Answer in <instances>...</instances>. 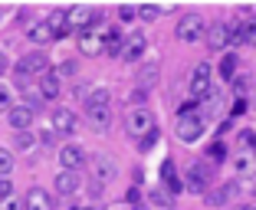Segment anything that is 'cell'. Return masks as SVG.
Masks as SVG:
<instances>
[{"mask_svg":"<svg viewBox=\"0 0 256 210\" xmlns=\"http://www.w3.org/2000/svg\"><path fill=\"white\" fill-rule=\"evenodd\" d=\"M161 14H164V7H158V4H142V7H138V16H142L144 23H154Z\"/></svg>","mask_w":256,"mask_h":210,"instance_id":"cell-27","label":"cell"},{"mask_svg":"<svg viewBox=\"0 0 256 210\" xmlns=\"http://www.w3.org/2000/svg\"><path fill=\"white\" fill-rule=\"evenodd\" d=\"M138 82H142L144 89L158 82V62H144V66L138 69Z\"/></svg>","mask_w":256,"mask_h":210,"instance_id":"cell-25","label":"cell"},{"mask_svg":"<svg viewBox=\"0 0 256 210\" xmlns=\"http://www.w3.org/2000/svg\"><path fill=\"white\" fill-rule=\"evenodd\" d=\"M204 40H207V50H214V52L226 50L230 46V23H207Z\"/></svg>","mask_w":256,"mask_h":210,"instance_id":"cell-11","label":"cell"},{"mask_svg":"<svg viewBox=\"0 0 256 210\" xmlns=\"http://www.w3.org/2000/svg\"><path fill=\"white\" fill-rule=\"evenodd\" d=\"M60 164H62V171H79V168L86 164V151L79 148V144H62L60 148Z\"/></svg>","mask_w":256,"mask_h":210,"instance_id":"cell-15","label":"cell"},{"mask_svg":"<svg viewBox=\"0 0 256 210\" xmlns=\"http://www.w3.org/2000/svg\"><path fill=\"white\" fill-rule=\"evenodd\" d=\"M207 154H210L214 158V161H217V164H220V161H226V144H210V151H207Z\"/></svg>","mask_w":256,"mask_h":210,"instance_id":"cell-34","label":"cell"},{"mask_svg":"<svg viewBox=\"0 0 256 210\" xmlns=\"http://www.w3.org/2000/svg\"><path fill=\"white\" fill-rule=\"evenodd\" d=\"M89 174H92V184H96V188H106V184L115 180L118 168H115V161L108 154H92L89 158Z\"/></svg>","mask_w":256,"mask_h":210,"instance_id":"cell-6","label":"cell"},{"mask_svg":"<svg viewBox=\"0 0 256 210\" xmlns=\"http://www.w3.org/2000/svg\"><path fill=\"white\" fill-rule=\"evenodd\" d=\"M220 108H224V96H220L217 89H214L210 96H204V98H200V112H207V115H217Z\"/></svg>","mask_w":256,"mask_h":210,"instance_id":"cell-24","label":"cell"},{"mask_svg":"<svg viewBox=\"0 0 256 210\" xmlns=\"http://www.w3.org/2000/svg\"><path fill=\"white\" fill-rule=\"evenodd\" d=\"M122 46H125V40L112 30V36H108V43H106V52H108V56H122Z\"/></svg>","mask_w":256,"mask_h":210,"instance_id":"cell-30","label":"cell"},{"mask_svg":"<svg viewBox=\"0 0 256 210\" xmlns=\"http://www.w3.org/2000/svg\"><path fill=\"white\" fill-rule=\"evenodd\" d=\"M33 86H36V96L40 102H53L56 96H60V76L50 69L46 76H40V79H33Z\"/></svg>","mask_w":256,"mask_h":210,"instance_id":"cell-13","label":"cell"},{"mask_svg":"<svg viewBox=\"0 0 256 210\" xmlns=\"http://www.w3.org/2000/svg\"><path fill=\"white\" fill-rule=\"evenodd\" d=\"M184 184H188L190 194H207V190H210V171H207L204 164H190L188 180H184Z\"/></svg>","mask_w":256,"mask_h":210,"instance_id":"cell-12","label":"cell"},{"mask_svg":"<svg viewBox=\"0 0 256 210\" xmlns=\"http://www.w3.org/2000/svg\"><path fill=\"white\" fill-rule=\"evenodd\" d=\"M14 197V184H10V178H0V200H10Z\"/></svg>","mask_w":256,"mask_h":210,"instance_id":"cell-35","label":"cell"},{"mask_svg":"<svg viewBox=\"0 0 256 210\" xmlns=\"http://www.w3.org/2000/svg\"><path fill=\"white\" fill-rule=\"evenodd\" d=\"M76 210H96V207H76Z\"/></svg>","mask_w":256,"mask_h":210,"instance_id":"cell-42","label":"cell"},{"mask_svg":"<svg viewBox=\"0 0 256 210\" xmlns=\"http://www.w3.org/2000/svg\"><path fill=\"white\" fill-rule=\"evenodd\" d=\"M135 16H138V7H128V4H122V7H118V20L122 23H132Z\"/></svg>","mask_w":256,"mask_h":210,"instance_id":"cell-33","label":"cell"},{"mask_svg":"<svg viewBox=\"0 0 256 210\" xmlns=\"http://www.w3.org/2000/svg\"><path fill=\"white\" fill-rule=\"evenodd\" d=\"M53 132L56 135H76V115L69 108H56L53 112Z\"/></svg>","mask_w":256,"mask_h":210,"instance_id":"cell-18","label":"cell"},{"mask_svg":"<svg viewBox=\"0 0 256 210\" xmlns=\"http://www.w3.org/2000/svg\"><path fill=\"white\" fill-rule=\"evenodd\" d=\"M234 174L240 180H253L256 178V158L253 154H236L234 158Z\"/></svg>","mask_w":256,"mask_h":210,"instance_id":"cell-20","label":"cell"},{"mask_svg":"<svg viewBox=\"0 0 256 210\" xmlns=\"http://www.w3.org/2000/svg\"><path fill=\"white\" fill-rule=\"evenodd\" d=\"M204 132H207V122H204V115H188V118H178V138H181L184 144L200 142Z\"/></svg>","mask_w":256,"mask_h":210,"instance_id":"cell-8","label":"cell"},{"mask_svg":"<svg viewBox=\"0 0 256 210\" xmlns=\"http://www.w3.org/2000/svg\"><path fill=\"white\" fill-rule=\"evenodd\" d=\"M112 105V92L102 89V86H96V89L86 96V108H108Z\"/></svg>","mask_w":256,"mask_h":210,"instance_id":"cell-23","label":"cell"},{"mask_svg":"<svg viewBox=\"0 0 256 210\" xmlns=\"http://www.w3.org/2000/svg\"><path fill=\"white\" fill-rule=\"evenodd\" d=\"M144 50H148L144 33H132V36L125 40V46H122V60H125V62H138L144 56Z\"/></svg>","mask_w":256,"mask_h":210,"instance_id":"cell-14","label":"cell"},{"mask_svg":"<svg viewBox=\"0 0 256 210\" xmlns=\"http://www.w3.org/2000/svg\"><path fill=\"white\" fill-rule=\"evenodd\" d=\"M188 92L194 98H204V96H210V92H214V69H210V62H197V66H194L190 82H188Z\"/></svg>","mask_w":256,"mask_h":210,"instance_id":"cell-7","label":"cell"},{"mask_svg":"<svg viewBox=\"0 0 256 210\" xmlns=\"http://www.w3.org/2000/svg\"><path fill=\"white\" fill-rule=\"evenodd\" d=\"M243 112H246V102L240 98V102H234V115H243Z\"/></svg>","mask_w":256,"mask_h":210,"instance_id":"cell-40","label":"cell"},{"mask_svg":"<svg viewBox=\"0 0 256 210\" xmlns=\"http://www.w3.org/2000/svg\"><path fill=\"white\" fill-rule=\"evenodd\" d=\"M0 210H20V204L10 197V200H0Z\"/></svg>","mask_w":256,"mask_h":210,"instance_id":"cell-38","label":"cell"},{"mask_svg":"<svg viewBox=\"0 0 256 210\" xmlns=\"http://www.w3.org/2000/svg\"><path fill=\"white\" fill-rule=\"evenodd\" d=\"M108 36H112V30H108L102 20L92 23L89 30L79 33V52H86V56H102V52H106Z\"/></svg>","mask_w":256,"mask_h":210,"instance_id":"cell-2","label":"cell"},{"mask_svg":"<svg viewBox=\"0 0 256 210\" xmlns=\"http://www.w3.org/2000/svg\"><path fill=\"white\" fill-rule=\"evenodd\" d=\"M14 105H16V98H14V89L0 82V112H10Z\"/></svg>","mask_w":256,"mask_h":210,"instance_id":"cell-28","label":"cell"},{"mask_svg":"<svg viewBox=\"0 0 256 210\" xmlns=\"http://www.w3.org/2000/svg\"><path fill=\"white\" fill-rule=\"evenodd\" d=\"M243 43H250V46H256V20H250V23H243Z\"/></svg>","mask_w":256,"mask_h":210,"instance_id":"cell-32","label":"cell"},{"mask_svg":"<svg viewBox=\"0 0 256 210\" xmlns=\"http://www.w3.org/2000/svg\"><path fill=\"white\" fill-rule=\"evenodd\" d=\"M62 16H66V30H69V33H72V30L82 33V30H89L92 23L106 20L98 7H72V10H62Z\"/></svg>","mask_w":256,"mask_h":210,"instance_id":"cell-5","label":"cell"},{"mask_svg":"<svg viewBox=\"0 0 256 210\" xmlns=\"http://www.w3.org/2000/svg\"><path fill=\"white\" fill-rule=\"evenodd\" d=\"M125 128H128V135L144 138V135H151V132L158 128V122H154V112H151V108L138 105V108H132V112H128V118H125Z\"/></svg>","mask_w":256,"mask_h":210,"instance_id":"cell-4","label":"cell"},{"mask_svg":"<svg viewBox=\"0 0 256 210\" xmlns=\"http://www.w3.org/2000/svg\"><path fill=\"white\" fill-rule=\"evenodd\" d=\"M204 33H207V20H204L200 14H184L181 20H178V26H174V36L181 40V43H197V40H204Z\"/></svg>","mask_w":256,"mask_h":210,"instance_id":"cell-3","label":"cell"},{"mask_svg":"<svg viewBox=\"0 0 256 210\" xmlns=\"http://www.w3.org/2000/svg\"><path fill=\"white\" fill-rule=\"evenodd\" d=\"M53 190L60 197H72L82 190V178H79V171H60L53 178Z\"/></svg>","mask_w":256,"mask_h":210,"instance_id":"cell-10","label":"cell"},{"mask_svg":"<svg viewBox=\"0 0 256 210\" xmlns=\"http://www.w3.org/2000/svg\"><path fill=\"white\" fill-rule=\"evenodd\" d=\"M26 40H30V43H36V46L53 43V40H56V33H53V23H50V20H36L33 26H26Z\"/></svg>","mask_w":256,"mask_h":210,"instance_id":"cell-16","label":"cell"},{"mask_svg":"<svg viewBox=\"0 0 256 210\" xmlns=\"http://www.w3.org/2000/svg\"><path fill=\"white\" fill-rule=\"evenodd\" d=\"M76 72H79V69H76V60H66V62H60V69H56V76H60V79H72Z\"/></svg>","mask_w":256,"mask_h":210,"instance_id":"cell-31","label":"cell"},{"mask_svg":"<svg viewBox=\"0 0 256 210\" xmlns=\"http://www.w3.org/2000/svg\"><path fill=\"white\" fill-rule=\"evenodd\" d=\"M236 190H240V188H236L234 180H230V184H224V188H217V190H207L204 197H207V204H210V207H224V204L234 200Z\"/></svg>","mask_w":256,"mask_h":210,"instance_id":"cell-21","label":"cell"},{"mask_svg":"<svg viewBox=\"0 0 256 210\" xmlns=\"http://www.w3.org/2000/svg\"><path fill=\"white\" fill-rule=\"evenodd\" d=\"M236 210H256V204H243V207H236Z\"/></svg>","mask_w":256,"mask_h":210,"instance_id":"cell-41","label":"cell"},{"mask_svg":"<svg viewBox=\"0 0 256 210\" xmlns=\"http://www.w3.org/2000/svg\"><path fill=\"white\" fill-rule=\"evenodd\" d=\"M151 200H154V204H161V207H171V197H168L164 190H154V194H151Z\"/></svg>","mask_w":256,"mask_h":210,"instance_id":"cell-37","label":"cell"},{"mask_svg":"<svg viewBox=\"0 0 256 210\" xmlns=\"http://www.w3.org/2000/svg\"><path fill=\"white\" fill-rule=\"evenodd\" d=\"M240 144H243V148H256V135L250 132V128H243V132H240Z\"/></svg>","mask_w":256,"mask_h":210,"instance_id":"cell-36","label":"cell"},{"mask_svg":"<svg viewBox=\"0 0 256 210\" xmlns=\"http://www.w3.org/2000/svg\"><path fill=\"white\" fill-rule=\"evenodd\" d=\"M161 184H164V188L171 190V194H181V190H184V180L178 178V168H174L171 158H168L164 164H161Z\"/></svg>","mask_w":256,"mask_h":210,"instance_id":"cell-19","label":"cell"},{"mask_svg":"<svg viewBox=\"0 0 256 210\" xmlns=\"http://www.w3.org/2000/svg\"><path fill=\"white\" fill-rule=\"evenodd\" d=\"M234 72H236V52H224V62H220V79L234 82Z\"/></svg>","mask_w":256,"mask_h":210,"instance_id":"cell-26","label":"cell"},{"mask_svg":"<svg viewBox=\"0 0 256 210\" xmlns=\"http://www.w3.org/2000/svg\"><path fill=\"white\" fill-rule=\"evenodd\" d=\"M0 20H4V10H0Z\"/></svg>","mask_w":256,"mask_h":210,"instance_id":"cell-43","label":"cell"},{"mask_svg":"<svg viewBox=\"0 0 256 210\" xmlns=\"http://www.w3.org/2000/svg\"><path fill=\"white\" fill-rule=\"evenodd\" d=\"M10 69V60H7V52H0V76Z\"/></svg>","mask_w":256,"mask_h":210,"instance_id":"cell-39","label":"cell"},{"mask_svg":"<svg viewBox=\"0 0 256 210\" xmlns=\"http://www.w3.org/2000/svg\"><path fill=\"white\" fill-rule=\"evenodd\" d=\"M23 207H26V210H56L50 190H43V188H30V190H26V197H23Z\"/></svg>","mask_w":256,"mask_h":210,"instance_id":"cell-17","label":"cell"},{"mask_svg":"<svg viewBox=\"0 0 256 210\" xmlns=\"http://www.w3.org/2000/svg\"><path fill=\"white\" fill-rule=\"evenodd\" d=\"M33 118H36V108H30L26 102H16L14 108L7 112V122H10V128L14 132H30V125H33Z\"/></svg>","mask_w":256,"mask_h":210,"instance_id":"cell-9","label":"cell"},{"mask_svg":"<svg viewBox=\"0 0 256 210\" xmlns=\"http://www.w3.org/2000/svg\"><path fill=\"white\" fill-rule=\"evenodd\" d=\"M14 164H16V161H14V154H10L7 148H0V178H7V174L14 171Z\"/></svg>","mask_w":256,"mask_h":210,"instance_id":"cell-29","label":"cell"},{"mask_svg":"<svg viewBox=\"0 0 256 210\" xmlns=\"http://www.w3.org/2000/svg\"><path fill=\"white\" fill-rule=\"evenodd\" d=\"M86 122H89L96 132H106L112 125V108H86Z\"/></svg>","mask_w":256,"mask_h":210,"instance_id":"cell-22","label":"cell"},{"mask_svg":"<svg viewBox=\"0 0 256 210\" xmlns=\"http://www.w3.org/2000/svg\"><path fill=\"white\" fill-rule=\"evenodd\" d=\"M46 72H50V56H46V52H26V56L16 62V69H14L20 89L26 82H33V76H46Z\"/></svg>","mask_w":256,"mask_h":210,"instance_id":"cell-1","label":"cell"}]
</instances>
